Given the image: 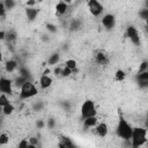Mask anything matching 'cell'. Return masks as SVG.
<instances>
[{
    "mask_svg": "<svg viewBox=\"0 0 148 148\" xmlns=\"http://www.w3.org/2000/svg\"><path fill=\"white\" fill-rule=\"evenodd\" d=\"M132 147L139 148L147 141V130L145 127H133L132 131Z\"/></svg>",
    "mask_w": 148,
    "mask_h": 148,
    "instance_id": "obj_1",
    "label": "cell"
},
{
    "mask_svg": "<svg viewBox=\"0 0 148 148\" xmlns=\"http://www.w3.org/2000/svg\"><path fill=\"white\" fill-rule=\"evenodd\" d=\"M132 131H133V127L124 118H120L117 125V135L124 140H130L132 136Z\"/></svg>",
    "mask_w": 148,
    "mask_h": 148,
    "instance_id": "obj_2",
    "label": "cell"
},
{
    "mask_svg": "<svg viewBox=\"0 0 148 148\" xmlns=\"http://www.w3.org/2000/svg\"><path fill=\"white\" fill-rule=\"evenodd\" d=\"M38 92L36 86L31 82V81H25L22 87H21V91H20V98L21 99H28V98H31L34 96H36Z\"/></svg>",
    "mask_w": 148,
    "mask_h": 148,
    "instance_id": "obj_3",
    "label": "cell"
},
{
    "mask_svg": "<svg viewBox=\"0 0 148 148\" xmlns=\"http://www.w3.org/2000/svg\"><path fill=\"white\" fill-rule=\"evenodd\" d=\"M96 113H97V111H96L95 103L91 99L84 101L83 104H82V106H81V116H82V118L96 116Z\"/></svg>",
    "mask_w": 148,
    "mask_h": 148,
    "instance_id": "obj_4",
    "label": "cell"
},
{
    "mask_svg": "<svg viewBox=\"0 0 148 148\" xmlns=\"http://www.w3.org/2000/svg\"><path fill=\"white\" fill-rule=\"evenodd\" d=\"M88 9L94 16H99L104 10L102 3L98 0H88Z\"/></svg>",
    "mask_w": 148,
    "mask_h": 148,
    "instance_id": "obj_5",
    "label": "cell"
},
{
    "mask_svg": "<svg viewBox=\"0 0 148 148\" xmlns=\"http://www.w3.org/2000/svg\"><path fill=\"white\" fill-rule=\"evenodd\" d=\"M0 92L10 95L13 92V81L7 77H0Z\"/></svg>",
    "mask_w": 148,
    "mask_h": 148,
    "instance_id": "obj_6",
    "label": "cell"
},
{
    "mask_svg": "<svg viewBox=\"0 0 148 148\" xmlns=\"http://www.w3.org/2000/svg\"><path fill=\"white\" fill-rule=\"evenodd\" d=\"M126 34H127V37L130 38V40H131L134 45H140L141 40H140V36H139V32H138V30H136L135 27H133V25L127 27Z\"/></svg>",
    "mask_w": 148,
    "mask_h": 148,
    "instance_id": "obj_7",
    "label": "cell"
},
{
    "mask_svg": "<svg viewBox=\"0 0 148 148\" xmlns=\"http://www.w3.org/2000/svg\"><path fill=\"white\" fill-rule=\"evenodd\" d=\"M102 24H103L104 28H106L109 30L112 29V28H114V25H116V17H114V15L113 14H106V15H104L102 17Z\"/></svg>",
    "mask_w": 148,
    "mask_h": 148,
    "instance_id": "obj_8",
    "label": "cell"
},
{
    "mask_svg": "<svg viewBox=\"0 0 148 148\" xmlns=\"http://www.w3.org/2000/svg\"><path fill=\"white\" fill-rule=\"evenodd\" d=\"M95 61L98 65H106L109 62V57L104 51H97L95 53Z\"/></svg>",
    "mask_w": 148,
    "mask_h": 148,
    "instance_id": "obj_9",
    "label": "cell"
},
{
    "mask_svg": "<svg viewBox=\"0 0 148 148\" xmlns=\"http://www.w3.org/2000/svg\"><path fill=\"white\" fill-rule=\"evenodd\" d=\"M108 132H109V127H108V125L105 123L97 124V126H96V133H97L98 136L104 138V136L108 135Z\"/></svg>",
    "mask_w": 148,
    "mask_h": 148,
    "instance_id": "obj_10",
    "label": "cell"
},
{
    "mask_svg": "<svg viewBox=\"0 0 148 148\" xmlns=\"http://www.w3.org/2000/svg\"><path fill=\"white\" fill-rule=\"evenodd\" d=\"M51 84H52V79L49 75L43 74L40 76V79H39V86H40V88L42 89H47V88L51 87Z\"/></svg>",
    "mask_w": 148,
    "mask_h": 148,
    "instance_id": "obj_11",
    "label": "cell"
},
{
    "mask_svg": "<svg viewBox=\"0 0 148 148\" xmlns=\"http://www.w3.org/2000/svg\"><path fill=\"white\" fill-rule=\"evenodd\" d=\"M67 8H68V5L65 1H59L56 5V14L58 16H61L67 12Z\"/></svg>",
    "mask_w": 148,
    "mask_h": 148,
    "instance_id": "obj_12",
    "label": "cell"
},
{
    "mask_svg": "<svg viewBox=\"0 0 148 148\" xmlns=\"http://www.w3.org/2000/svg\"><path fill=\"white\" fill-rule=\"evenodd\" d=\"M25 15H27V18L29 21H34L38 15V9H36L35 7H27L25 8Z\"/></svg>",
    "mask_w": 148,
    "mask_h": 148,
    "instance_id": "obj_13",
    "label": "cell"
},
{
    "mask_svg": "<svg viewBox=\"0 0 148 148\" xmlns=\"http://www.w3.org/2000/svg\"><path fill=\"white\" fill-rule=\"evenodd\" d=\"M17 67H18L17 61L14 60V59H10V60L6 61V64H5V71H6L7 73H13Z\"/></svg>",
    "mask_w": 148,
    "mask_h": 148,
    "instance_id": "obj_14",
    "label": "cell"
},
{
    "mask_svg": "<svg viewBox=\"0 0 148 148\" xmlns=\"http://www.w3.org/2000/svg\"><path fill=\"white\" fill-rule=\"evenodd\" d=\"M97 121H98L97 117H96V116H91V117H87V118H84L83 124H84L86 127H94V126L97 125Z\"/></svg>",
    "mask_w": 148,
    "mask_h": 148,
    "instance_id": "obj_15",
    "label": "cell"
},
{
    "mask_svg": "<svg viewBox=\"0 0 148 148\" xmlns=\"http://www.w3.org/2000/svg\"><path fill=\"white\" fill-rule=\"evenodd\" d=\"M59 61H60V54H59V53H57V52L52 53V54L49 57V59H47V64H49V65H51V66L57 65Z\"/></svg>",
    "mask_w": 148,
    "mask_h": 148,
    "instance_id": "obj_16",
    "label": "cell"
},
{
    "mask_svg": "<svg viewBox=\"0 0 148 148\" xmlns=\"http://www.w3.org/2000/svg\"><path fill=\"white\" fill-rule=\"evenodd\" d=\"M1 112H2L5 116H9V114H12V113L14 112V105H13V104H10V103H7L6 105H3V106H2Z\"/></svg>",
    "mask_w": 148,
    "mask_h": 148,
    "instance_id": "obj_17",
    "label": "cell"
},
{
    "mask_svg": "<svg viewBox=\"0 0 148 148\" xmlns=\"http://www.w3.org/2000/svg\"><path fill=\"white\" fill-rule=\"evenodd\" d=\"M73 146H74V143L71 141L69 138H67V136H61V142L59 143V147L65 148V147H73Z\"/></svg>",
    "mask_w": 148,
    "mask_h": 148,
    "instance_id": "obj_18",
    "label": "cell"
},
{
    "mask_svg": "<svg viewBox=\"0 0 148 148\" xmlns=\"http://www.w3.org/2000/svg\"><path fill=\"white\" fill-rule=\"evenodd\" d=\"M126 77V73L123 71V69H117L116 73H114V80L118 81V82H121L124 81Z\"/></svg>",
    "mask_w": 148,
    "mask_h": 148,
    "instance_id": "obj_19",
    "label": "cell"
},
{
    "mask_svg": "<svg viewBox=\"0 0 148 148\" xmlns=\"http://www.w3.org/2000/svg\"><path fill=\"white\" fill-rule=\"evenodd\" d=\"M81 21L80 20H73L72 22H71V24H69V29L72 30V31H77V30H80L81 29Z\"/></svg>",
    "mask_w": 148,
    "mask_h": 148,
    "instance_id": "obj_20",
    "label": "cell"
},
{
    "mask_svg": "<svg viewBox=\"0 0 148 148\" xmlns=\"http://www.w3.org/2000/svg\"><path fill=\"white\" fill-rule=\"evenodd\" d=\"M8 43H12V42H15L16 40V32L15 31H8L6 32V38H5Z\"/></svg>",
    "mask_w": 148,
    "mask_h": 148,
    "instance_id": "obj_21",
    "label": "cell"
},
{
    "mask_svg": "<svg viewBox=\"0 0 148 148\" xmlns=\"http://www.w3.org/2000/svg\"><path fill=\"white\" fill-rule=\"evenodd\" d=\"M136 80L138 81H148V71H143L141 73H138Z\"/></svg>",
    "mask_w": 148,
    "mask_h": 148,
    "instance_id": "obj_22",
    "label": "cell"
},
{
    "mask_svg": "<svg viewBox=\"0 0 148 148\" xmlns=\"http://www.w3.org/2000/svg\"><path fill=\"white\" fill-rule=\"evenodd\" d=\"M25 81H28V79H25V77H23V76L18 75V76L15 79V81H14V84H15L16 87H22V84H23Z\"/></svg>",
    "mask_w": 148,
    "mask_h": 148,
    "instance_id": "obj_23",
    "label": "cell"
},
{
    "mask_svg": "<svg viewBox=\"0 0 148 148\" xmlns=\"http://www.w3.org/2000/svg\"><path fill=\"white\" fill-rule=\"evenodd\" d=\"M65 66H66V67H68V68H71V69L73 71V69H75V68H76V61H75L74 59H68V60H66Z\"/></svg>",
    "mask_w": 148,
    "mask_h": 148,
    "instance_id": "obj_24",
    "label": "cell"
},
{
    "mask_svg": "<svg viewBox=\"0 0 148 148\" xmlns=\"http://www.w3.org/2000/svg\"><path fill=\"white\" fill-rule=\"evenodd\" d=\"M18 75H21V76H23V77H25V79H28L29 77V74H30V72H29V69L28 68H25V67H20L18 68Z\"/></svg>",
    "mask_w": 148,
    "mask_h": 148,
    "instance_id": "obj_25",
    "label": "cell"
},
{
    "mask_svg": "<svg viewBox=\"0 0 148 148\" xmlns=\"http://www.w3.org/2000/svg\"><path fill=\"white\" fill-rule=\"evenodd\" d=\"M71 74H73V71L71 69V68H68V67H64V68H61V76H64V77H67V76H69Z\"/></svg>",
    "mask_w": 148,
    "mask_h": 148,
    "instance_id": "obj_26",
    "label": "cell"
},
{
    "mask_svg": "<svg viewBox=\"0 0 148 148\" xmlns=\"http://www.w3.org/2000/svg\"><path fill=\"white\" fill-rule=\"evenodd\" d=\"M9 141V136L6 133H0V145H7Z\"/></svg>",
    "mask_w": 148,
    "mask_h": 148,
    "instance_id": "obj_27",
    "label": "cell"
},
{
    "mask_svg": "<svg viewBox=\"0 0 148 148\" xmlns=\"http://www.w3.org/2000/svg\"><path fill=\"white\" fill-rule=\"evenodd\" d=\"M3 5L6 9H12L15 7V1L14 0H3Z\"/></svg>",
    "mask_w": 148,
    "mask_h": 148,
    "instance_id": "obj_28",
    "label": "cell"
},
{
    "mask_svg": "<svg viewBox=\"0 0 148 148\" xmlns=\"http://www.w3.org/2000/svg\"><path fill=\"white\" fill-rule=\"evenodd\" d=\"M7 103H9V99H8L7 95H6V94H1V95H0V106L2 108V106L6 105Z\"/></svg>",
    "mask_w": 148,
    "mask_h": 148,
    "instance_id": "obj_29",
    "label": "cell"
},
{
    "mask_svg": "<svg viewBox=\"0 0 148 148\" xmlns=\"http://www.w3.org/2000/svg\"><path fill=\"white\" fill-rule=\"evenodd\" d=\"M45 27H46V30L50 31V32H56L57 31V27L54 24H52V23H46Z\"/></svg>",
    "mask_w": 148,
    "mask_h": 148,
    "instance_id": "obj_30",
    "label": "cell"
},
{
    "mask_svg": "<svg viewBox=\"0 0 148 148\" xmlns=\"http://www.w3.org/2000/svg\"><path fill=\"white\" fill-rule=\"evenodd\" d=\"M147 68H148V61H142L141 62V65H140V67H139V72L138 73H141V72H143V71H147Z\"/></svg>",
    "mask_w": 148,
    "mask_h": 148,
    "instance_id": "obj_31",
    "label": "cell"
},
{
    "mask_svg": "<svg viewBox=\"0 0 148 148\" xmlns=\"http://www.w3.org/2000/svg\"><path fill=\"white\" fill-rule=\"evenodd\" d=\"M46 126H47L50 130L54 128V126H56V120H54L53 118H50V119L46 121Z\"/></svg>",
    "mask_w": 148,
    "mask_h": 148,
    "instance_id": "obj_32",
    "label": "cell"
},
{
    "mask_svg": "<svg viewBox=\"0 0 148 148\" xmlns=\"http://www.w3.org/2000/svg\"><path fill=\"white\" fill-rule=\"evenodd\" d=\"M28 147H29V141L28 140L23 139L18 142V148H28Z\"/></svg>",
    "mask_w": 148,
    "mask_h": 148,
    "instance_id": "obj_33",
    "label": "cell"
},
{
    "mask_svg": "<svg viewBox=\"0 0 148 148\" xmlns=\"http://www.w3.org/2000/svg\"><path fill=\"white\" fill-rule=\"evenodd\" d=\"M139 15H140V17L142 18V20H147L148 18V9H142L140 13H139Z\"/></svg>",
    "mask_w": 148,
    "mask_h": 148,
    "instance_id": "obj_34",
    "label": "cell"
},
{
    "mask_svg": "<svg viewBox=\"0 0 148 148\" xmlns=\"http://www.w3.org/2000/svg\"><path fill=\"white\" fill-rule=\"evenodd\" d=\"M6 7L3 5V1H0V17H3L5 14H6Z\"/></svg>",
    "mask_w": 148,
    "mask_h": 148,
    "instance_id": "obj_35",
    "label": "cell"
},
{
    "mask_svg": "<svg viewBox=\"0 0 148 148\" xmlns=\"http://www.w3.org/2000/svg\"><path fill=\"white\" fill-rule=\"evenodd\" d=\"M54 74L56 75H58V76H60V74H61V67H57V68H54Z\"/></svg>",
    "mask_w": 148,
    "mask_h": 148,
    "instance_id": "obj_36",
    "label": "cell"
},
{
    "mask_svg": "<svg viewBox=\"0 0 148 148\" xmlns=\"http://www.w3.org/2000/svg\"><path fill=\"white\" fill-rule=\"evenodd\" d=\"M44 126H45V123H44L43 120H38V121H37V127H38V128H43Z\"/></svg>",
    "mask_w": 148,
    "mask_h": 148,
    "instance_id": "obj_37",
    "label": "cell"
},
{
    "mask_svg": "<svg viewBox=\"0 0 148 148\" xmlns=\"http://www.w3.org/2000/svg\"><path fill=\"white\" fill-rule=\"evenodd\" d=\"M35 3H36V0H28L27 1V6L28 7H32Z\"/></svg>",
    "mask_w": 148,
    "mask_h": 148,
    "instance_id": "obj_38",
    "label": "cell"
},
{
    "mask_svg": "<svg viewBox=\"0 0 148 148\" xmlns=\"http://www.w3.org/2000/svg\"><path fill=\"white\" fill-rule=\"evenodd\" d=\"M6 38V31L0 30V40H3Z\"/></svg>",
    "mask_w": 148,
    "mask_h": 148,
    "instance_id": "obj_39",
    "label": "cell"
},
{
    "mask_svg": "<svg viewBox=\"0 0 148 148\" xmlns=\"http://www.w3.org/2000/svg\"><path fill=\"white\" fill-rule=\"evenodd\" d=\"M65 2L68 5V3H71V2H72V0H65Z\"/></svg>",
    "mask_w": 148,
    "mask_h": 148,
    "instance_id": "obj_40",
    "label": "cell"
},
{
    "mask_svg": "<svg viewBox=\"0 0 148 148\" xmlns=\"http://www.w3.org/2000/svg\"><path fill=\"white\" fill-rule=\"evenodd\" d=\"M2 60V53H1V51H0V61Z\"/></svg>",
    "mask_w": 148,
    "mask_h": 148,
    "instance_id": "obj_41",
    "label": "cell"
},
{
    "mask_svg": "<svg viewBox=\"0 0 148 148\" xmlns=\"http://www.w3.org/2000/svg\"><path fill=\"white\" fill-rule=\"evenodd\" d=\"M1 123H2V119L0 118V126H1Z\"/></svg>",
    "mask_w": 148,
    "mask_h": 148,
    "instance_id": "obj_42",
    "label": "cell"
},
{
    "mask_svg": "<svg viewBox=\"0 0 148 148\" xmlns=\"http://www.w3.org/2000/svg\"><path fill=\"white\" fill-rule=\"evenodd\" d=\"M72 1H73V0H72Z\"/></svg>",
    "mask_w": 148,
    "mask_h": 148,
    "instance_id": "obj_43",
    "label": "cell"
}]
</instances>
